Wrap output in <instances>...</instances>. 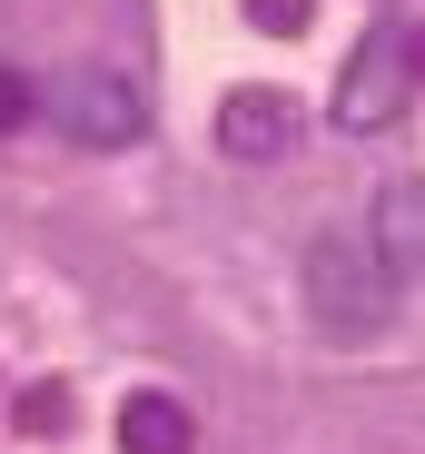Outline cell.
<instances>
[{"mask_svg": "<svg viewBox=\"0 0 425 454\" xmlns=\"http://www.w3.org/2000/svg\"><path fill=\"white\" fill-rule=\"evenodd\" d=\"M188 444H198V425H188L178 395L149 386V395H129V405H119V454H188Z\"/></svg>", "mask_w": 425, "mask_h": 454, "instance_id": "5", "label": "cell"}, {"mask_svg": "<svg viewBox=\"0 0 425 454\" xmlns=\"http://www.w3.org/2000/svg\"><path fill=\"white\" fill-rule=\"evenodd\" d=\"M50 119L80 138V148H119V138H138V90L119 80V69H69V80L50 90Z\"/></svg>", "mask_w": 425, "mask_h": 454, "instance_id": "3", "label": "cell"}, {"mask_svg": "<svg viewBox=\"0 0 425 454\" xmlns=\"http://www.w3.org/2000/svg\"><path fill=\"white\" fill-rule=\"evenodd\" d=\"M30 119V80H20V69H0V138H11Z\"/></svg>", "mask_w": 425, "mask_h": 454, "instance_id": "8", "label": "cell"}, {"mask_svg": "<svg viewBox=\"0 0 425 454\" xmlns=\"http://www.w3.org/2000/svg\"><path fill=\"white\" fill-rule=\"evenodd\" d=\"M376 247H386V267L405 277V267H425V188L415 178H396L386 198H376Z\"/></svg>", "mask_w": 425, "mask_h": 454, "instance_id": "6", "label": "cell"}, {"mask_svg": "<svg viewBox=\"0 0 425 454\" xmlns=\"http://www.w3.org/2000/svg\"><path fill=\"white\" fill-rule=\"evenodd\" d=\"M218 138L238 148V159H277V148L297 138V99H287V90H228Z\"/></svg>", "mask_w": 425, "mask_h": 454, "instance_id": "4", "label": "cell"}, {"mask_svg": "<svg viewBox=\"0 0 425 454\" xmlns=\"http://www.w3.org/2000/svg\"><path fill=\"white\" fill-rule=\"evenodd\" d=\"M415 30L405 20H376L366 30V50H357V69L336 80V129H386L396 109H405V90H415Z\"/></svg>", "mask_w": 425, "mask_h": 454, "instance_id": "2", "label": "cell"}, {"mask_svg": "<svg viewBox=\"0 0 425 454\" xmlns=\"http://www.w3.org/2000/svg\"><path fill=\"white\" fill-rule=\"evenodd\" d=\"M386 307H396V267H386V247L366 238V227H327V238L307 247V317H317V336L366 346V336L386 326Z\"/></svg>", "mask_w": 425, "mask_h": 454, "instance_id": "1", "label": "cell"}, {"mask_svg": "<svg viewBox=\"0 0 425 454\" xmlns=\"http://www.w3.org/2000/svg\"><path fill=\"white\" fill-rule=\"evenodd\" d=\"M248 20H257L267 40H297V30L317 20V0H248Z\"/></svg>", "mask_w": 425, "mask_h": 454, "instance_id": "7", "label": "cell"}]
</instances>
